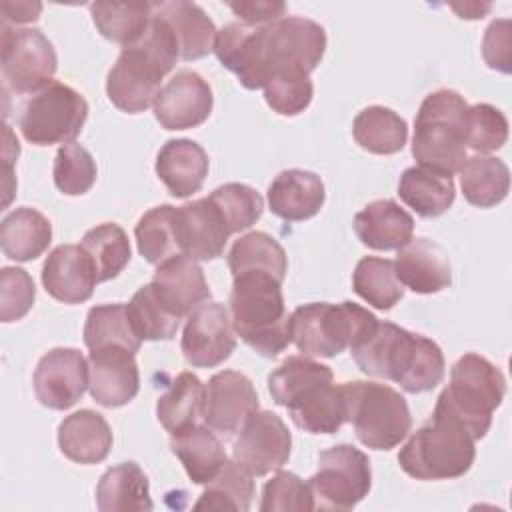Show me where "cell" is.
I'll use <instances>...</instances> for the list:
<instances>
[{
	"label": "cell",
	"instance_id": "681fc988",
	"mask_svg": "<svg viewBox=\"0 0 512 512\" xmlns=\"http://www.w3.org/2000/svg\"><path fill=\"white\" fill-rule=\"evenodd\" d=\"M262 512H274V510H314V500L308 482H304L294 472L278 470L262 488Z\"/></svg>",
	"mask_w": 512,
	"mask_h": 512
},
{
	"label": "cell",
	"instance_id": "ee69618b",
	"mask_svg": "<svg viewBox=\"0 0 512 512\" xmlns=\"http://www.w3.org/2000/svg\"><path fill=\"white\" fill-rule=\"evenodd\" d=\"M208 198L220 210L230 234L242 232L256 224L264 210L262 196L252 186L240 182H228L224 186H218Z\"/></svg>",
	"mask_w": 512,
	"mask_h": 512
},
{
	"label": "cell",
	"instance_id": "44dd1931",
	"mask_svg": "<svg viewBox=\"0 0 512 512\" xmlns=\"http://www.w3.org/2000/svg\"><path fill=\"white\" fill-rule=\"evenodd\" d=\"M42 284L54 300L80 304L92 296L98 280L80 244H60L48 254L42 266Z\"/></svg>",
	"mask_w": 512,
	"mask_h": 512
},
{
	"label": "cell",
	"instance_id": "603a6c76",
	"mask_svg": "<svg viewBox=\"0 0 512 512\" xmlns=\"http://www.w3.org/2000/svg\"><path fill=\"white\" fill-rule=\"evenodd\" d=\"M334 378H322L304 386L286 410L292 422L310 434H334L348 422L342 388L332 384Z\"/></svg>",
	"mask_w": 512,
	"mask_h": 512
},
{
	"label": "cell",
	"instance_id": "ac0fdd59",
	"mask_svg": "<svg viewBox=\"0 0 512 512\" xmlns=\"http://www.w3.org/2000/svg\"><path fill=\"white\" fill-rule=\"evenodd\" d=\"M126 348H104L90 352V394L106 408H118L134 400L140 390L138 364Z\"/></svg>",
	"mask_w": 512,
	"mask_h": 512
},
{
	"label": "cell",
	"instance_id": "484cf974",
	"mask_svg": "<svg viewBox=\"0 0 512 512\" xmlns=\"http://www.w3.org/2000/svg\"><path fill=\"white\" fill-rule=\"evenodd\" d=\"M354 232L372 250H398L412 240L414 218L396 200L382 198L354 216Z\"/></svg>",
	"mask_w": 512,
	"mask_h": 512
},
{
	"label": "cell",
	"instance_id": "30bf717a",
	"mask_svg": "<svg viewBox=\"0 0 512 512\" xmlns=\"http://www.w3.org/2000/svg\"><path fill=\"white\" fill-rule=\"evenodd\" d=\"M88 118L86 98L64 82H52L22 106L18 128L36 146L70 144Z\"/></svg>",
	"mask_w": 512,
	"mask_h": 512
},
{
	"label": "cell",
	"instance_id": "d6986e66",
	"mask_svg": "<svg viewBox=\"0 0 512 512\" xmlns=\"http://www.w3.org/2000/svg\"><path fill=\"white\" fill-rule=\"evenodd\" d=\"M176 228L182 254L194 260L222 256L230 230L210 198H198L176 208Z\"/></svg>",
	"mask_w": 512,
	"mask_h": 512
},
{
	"label": "cell",
	"instance_id": "f6af8a7d",
	"mask_svg": "<svg viewBox=\"0 0 512 512\" xmlns=\"http://www.w3.org/2000/svg\"><path fill=\"white\" fill-rule=\"evenodd\" d=\"M54 184L66 196L86 194L96 182V162L80 144H64L54 156Z\"/></svg>",
	"mask_w": 512,
	"mask_h": 512
},
{
	"label": "cell",
	"instance_id": "52a82bcc",
	"mask_svg": "<svg viewBox=\"0 0 512 512\" xmlns=\"http://www.w3.org/2000/svg\"><path fill=\"white\" fill-rule=\"evenodd\" d=\"M376 324L378 318L370 310L350 300L310 302L290 314V336L302 356L332 358L360 342Z\"/></svg>",
	"mask_w": 512,
	"mask_h": 512
},
{
	"label": "cell",
	"instance_id": "4dcf8cb0",
	"mask_svg": "<svg viewBox=\"0 0 512 512\" xmlns=\"http://www.w3.org/2000/svg\"><path fill=\"white\" fill-rule=\"evenodd\" d=\"M52 242L50 220L28 206L16 208L0 222V246L6 258L28 262L44 254Z\"/></svg>",
	"mask_w": 512,
	"mask_h": 512
},
{
	"label": "cell",
	"instance_id": "7dc6e473",
	"mask_svg": "<svg viewBox=\"0 0 512 512\" xmlns=\"http://www.w3.org/2000/svg\"><path fill=\"white\" fill-rule=\"evenodd\" d=\"M262 90L268 106L282 116H296L304 112L314 96L310 74L300 72L274 74Z\"/></svg>",
	"mask_w": 512,
	"mask_h": 512
},
{
	"label": "cell",
	"instance_id": "5bb4252c",
	"mask_svg": "<svg viewBox=\"0 0 512 512\" xmlns=\"http://www.w3.org/2000/svg\"><path fill=\"white\" fill-rule=\"evenodd\" d=\"M230 312L220 302H202L188 316L182 332V354L196 368H214L236 348Z\"/></svg>",
	"mask_w": 512,
	"mask_h": 512
},
{
	"label": "cell",
	"instance_id": "3957f363",
	"mask_svg": "<svg viewBox=\"0 0 512 512\" xmlns=\"http://www.w3.org/2000/svg\"><path fill=\"white\" fill-rule=\"evenodd\" d=\"M228 304L236 336L254 352L274 358L292 342L282 282L274 276L266 272H242L234 276Z\"/></svg>",
	"mask_w": 512,
	"mask_h": 512
},
{
	"label": "cell",
	"instance_id": "7a4b0ae2",
	"mask_svg": "<svg viewBox=\"0 0 512 512\" xmlns=\"http://www.w3.org/2000/svg\"><path fill=\"white\" fill-rule=\"evenodd\" d=\"M178 58L180 50L172 28L152 10L144 36L136 44L122 48L108 72L106 94L110 102L128 114H138L154 106L160 82Z\"/></svg>",
	"mask_w": 512,
	"mask_h": 512
},
{
	"label": "cell",
	"instance_id": "83f0119b",
	"mask_svg": "<svg viewBox=\"0 0 512 512\" xmlns=\"http://www.w3.org/2000/svg\"><path fill=\"white\" fill-rule=\"evenodd\" d=\"M152 10L172 28L182 60H198L214 52L218 30L198 4L184 0L152 2Z\"/></svg>",
	"mask_w": 512,
	"mask_h": 512
},
{
	"label": "cell",
	"instance_id": "7c38bea8",
	"mask_svg": "<svg viewBox=\"0 0 512 512\" xmlns=\"http://www.w3.org/2000/svg\"><path fill=\"white\" fill-rule=\"evenodd\" d=\"M2 80L16 94H36L54 82L58 56L38 28L2 24Z\"/></svg>",
	"mask_w": 512,
	"mask_h": 512
},
{
	"label": "cell",
	"instance_id": "f5cc1de1",
	"mask_svg": "<svg viewBox=\"0 0 512 512\" xmlns=\"http://www.w3.org/2000/svg\"><path fill=\"white\" fill-rule=\"evenodd\" d=\"M228 8L242 20V24H248V26L270 24L274 20L284 18V12H286L284 2H266V0L230 2Z\"/></svg>",
	"mask_w": 512,
	"mask_h": 512
},
{
	"label": "cell",
	"instance_id": "c3c4849f",
	"mask_svg": "<svg viewBox=\"0 0 512 512\" xmlns=\"http://www.w3.org/2000/svg\"><path fill=\"white\" fill-rule=\"evenodd\" d=\"M508 140V120L492 104L480 102L468 108V130L466 148L488 154L502 148Z\"/></svg>",
	"mask_w": 512,
	"mask_h": 512
},
{
	"label": "cell",
	"instance_id": "277c9868",
	"mask_svg": "<svg viewBox=\"0 0 512 512\" xmlns=\"http://www.w3.org/2000/svg\"><path fill=\"white\" fill-rule=\"evenodd\" d=\"M468 428L440 404L398 452L400 468L416 480H450L464 476L476 458Z\"/></svg>",
	"mask_w": 512,
	"mask_h": 512
},
{
	"label": "cell",
	"instance_id": "8d00e7d4",
	"mask_svg": "<svg viewBox=\"0 0 512 512\" xmlns=\"http://www.w3.org/2000/svg\"><path fill=\"white\" fill-rule=\"evenodd\" d=\"M228 268L232 276L242 272H266L284 282L288 258L276 238L266 232H248L240 236L228 252Z\"/></svg>",
	"mask_w": 512,
	"mask_h": 512
},
{
	"label": "cell",
	"instance_id": "d6a6232c",
	"mask_svg": "<svg viewBox=\"0 0 512 512\" xmlns=\"http://www.w3.org/2000/svg\"><path fill=\"white\" fill-rule=\"evenodd\" d=\"M206 386L192 372H180L156 402L158 422L166 432L178 434L204 420Z\"/></svg>",
	"mask_w": 512,
	"mask_h": 512
},
{
	"label": "cell",
	"instance_id": "9c48e42d",
	"mask_svg": "<svg viewBox=\"0 0 512 512\" xmlns=\"http://www.w3.org/2000/svg\"><path fill=\"white\" fill-rule=\"evenodd\" d=\"M346 400V416L352 422L356 438L372 450L396 448L412 428L406 398L378 382H344L340 384Z\"/></svg>",
	"mask_w": 512,
	"mask_h": 512
},
{
	"label": "cell",
	"instance_id": "f546056e",
	"mask_svg": "<svg viewBox=\"0 0 512 512\" xmlns=\"http://www.w3.org/2000/svg\"><path fill=\"white\" fill-rule=\"evenodd\" d=\"M170 448L194 484H208L228 460L220 438L202 424L172 434Z\"/></svg>",
	"mask_w": 512,
	"mask_h": 512
},
{
	"label": "cell",
	"instance_id": "836d02e7",
	"mask_svg": "<svg viewBox=\"0 0 512 512\" xmlns=\"http://www.w3.org/2000/svg\"><path fill=\"white\" fill-rule=\"evenodd\" d=\"M460 172V188L468 204L492 208L500 204L510 190V170L494 156L476 154L466 158Z\"/></svg>",
	"mask_w": 512,
	"mask_h": 512
},
{
	"label": "cell",
	"instance_id": "e575fe53",
	"mask_svg": "<svg viewBox=\"0 0 512 512\" xmlns=\"http://www.w3.org/2000/svg\"><path fill=\"white\" fill-rule=\"evenodd\" d=\"M90 16L106 40L126 48L144 36L152 18V2H92Z\"/></svg>",
	"mask_w": 512,
	"mask_h": 512
},
{
	"label": "cell",
	"instance_id": "74e56055",
	"mask_svg": "<svg viewBox=\"0 0 512 512\" xmlns=\"http://www.w3.org/2000/svg\"><path fill=\"white\" fill-rule=\"evenodd\" d=\"M84 344L90 352L104 348H126L136 354L142 340L134 332L124 304H100L88 310Z\"/></svg>",
	"mask_w": 512,
	"mask_h": 512
},
{
	"label": "cell",
	"instance_id": "9a60e30c",
	"mask_svg": "<svg viewBox=\"0 0 512 512\" xmlns=\"http://www.w3.org/2000/svg\"><path fill=\"white\" fill-rule=\"evenodd\" d=\"M90 382L88 360L76 348H52L34 370V392L42 406L68 410L86 392Z\"/></svg>",
	"mask_w": 512,
	"mask_h": 512
},
{
	"label": "cell",
	"instance_id": "8992f818",
	"mask_svg": "<svg viewBox=\"0 0 512 512\" xmlns=\"http://www.w3.org/2000/svg\"><path fill=\"white\" fill-rule=\"evenodd\" d=\"M326 50L324 28L302 16H284L264 26H254L250 36L254 90L264 88L274 74H310Z\"/></svg>",
	"mask_w": 512,
	"mask_h": 512
},
{
	"label": "cell",
	"instance_id": "ab89813d",
	"mask_svg": "<svg viewBox=\"0 0 512 512\" xmlns=\"http://www.w3.org/2000/svg\"><path fill=\"white\" fill-rule=\"evenodd\" d=\"M80 246L90 258L98 282L116 278L126 268L132 254L126 232L114 222H104L90 228L82 236Z\"/></svg>",
	"mask_w": 512,
	"mask_h": 512
},
{
	"label": "cell",
	"instance_id": "6da1fadb",
	"mask_svg": "<svg viewBox=\"0 0 512 512\" xmlns=\"http://www.w3.org/2000/svg\"><path fill=\"white\" fill-rule=\"evenodd\" d=\"M350 354L366 376L396 382L410 394L436 388L446 370L444 354L434 340L392 322L378 320L374 330L350 348Z\"/></svg>",
	"mask_w": 512,
	"mask_h": 512
},
{
	"label": "cell",
	"instance_id": "cb8c5ba5",
	"mask_svg": "<svg viewBox=\"0 0 512 512\" xmlns=\"http://www.w3.org/2000/svg\"><path fill=\"white\" fill-rule=\"evenodd\" d=\"M324 200V182L310 170H282L268 186V206L272 214L288 222H302L316 216Z\"/></svg>",
	"mask_w": 512,
	"mask_h": 512
},
{
	"label": "cell",
	"instance_id": "7402d4cb",
	"mask_svg": "<svg viewBox=\"0 0 512 512\" xmlns=\"http://www.w3.org/2000/svg\"><path fill=\"white\" fill-rule=\"evenodd\" d=\"M394 270L400 284L416 294H434L452 282L446 250L428 238H412L398 248Z\"/></svg>",
	"mask_w": 512,
	"mask_h": 512
},
{
	"label": "cell",
	"instance_id": "e0dca14e",
	"mask_svg": "<svg viewBox=\"0 0 512 512\" xmlns=\"http://www.w3.org/2000/svg\"><path fill=\"white\" fill-rule=\"evenodd\" d=\"M258 410L252 380L238 370L216 372L206 384L204 424L222 436H234Z\"/></svg>",
	"mask_w": 512,
	"mask_h": 512
},
{
	"label": "cell",
	"instance_id": "8fae6325",
	"mask_svg": "<svg viewBox=\"0 0 512 512\" xmlns=\"http://www.w3.org/2000/svg\"><path fill=\"white\" fill-rule=\"evenodd\" d=\"M316 510H352L372 486L368 456L352 444L318 454V472L308 480Z\"/></svg>",
	"mask_w": 512,
	"mask_h": 512
},
{
	"label": "cell",
	"instance_id": "11a10c76",
	"mask_svg": "<svg viewBox=\"0 0 512 512\" xmlns=\"http://www.w3.org/2000/svg\"><path fill=\"white\" fill-rule=\"evenodd\" d=\"M452 10H456L460 14V18H482V14H486L490 10V4H452Z\"/></svg>",
	"mask_w": 512,
	"mask_h": 512
},
{
	"label": "cell",
	"instance_id": "f35d334b",
	"mask_svg": "<svg viewBox=\"0 0 512 512\" xmlns=\"http://www.w3.org/2000/svg\"><path fill=\"white\" fill-rule=\"evenodd\" d=\"M138 252L150 264H162L172 256L182 254L178 228H176V208L170 204H160L144 212L134 228Z\"/></svg>",
	"mask_w": 512,
	"mask_h": 512
},
{
	"label": "cell",
	"instance_id": "60d3db41",
	"mask_svg": "<svg viewBox=\"0 0 512 512\" xmlns=\"http://www.w3.org/2000/svg\"><path fill=\"white\" fill-rule=\"evenodd\" d=\"M254 476L234 458L226 460L222 470L206 484L194 504L196 510H236L248 512L254 498Z\"/></svg>",
	"mask_w": 512,
	"mask_h": 512
},
{
	"label": "cell",
	"instance_id": "f907efd6",
	"mask_svg": "<svg viewBox=\"0 0 512 512\" xmlns=\"http://www.w3.org/2000/svg\"><path fill=\"white\" fill-rule=\"evenodd\" d=\"M34 280L24 268L4 266L0 272V320L14 322L28 314L34 304Z\"/></svg>",
	"mask_w": 512,
	"mask_h": 512
},
{
	"label": "cell",
	"instance_id": "ba28073f",
	"mask_svg": "<svg viewBox=\"0 0 512 512\" xmlns=\"http://www.w3.org/2000/svg\"><path fill=\"white\" fill-rule=\"evenodd\" d=\"M506 394V378L488 358L468 352L450 370V384L440 392L436 404L454 414L474 440L486 436L494 410Z\"/></svg>",
	"mask_w": 512,
	"mask_h": 512
},
{
	"label": "cell",
	"instance_id": "bcb514c9",
	"mask_svg": "<svg viewBox=\"0 0 512 512\" xmlns=\"http://www.w3.org/2000/svg\"><path fill=\"white\" fill-rule=\"evenodd\" d=\"M332 370L308 356H288L268 376V390L278 406H284L310 382L320 378H332Z\"/></svg>",
	"mask_w": 512,
	"mask_h": 512
},
{
	"label": "cell",
	"instance_id": "d590c367",
	"mask_svg": "<svg viewBox=\"0 0 512 512\" xmlns=\"http://www.w3.org/2000/svg\"><path fill=\"white\" fill-rule=\"evenodd\" d=\"M354 140L372 154H396L408 140L406 120L386 106L360 110L352 124Z\"/></svg>",
	"mask_w": 512,
	"mask_h": 512
},
{
	"label": "cell",
	"instance_id": "b9f144b4",
	"mask_svg": "<svg viewBox=\"0 0 512 512\" xmlns=\"http://www.w3.org/2000/svg\"><path fill=\"white\" fill-rule=\"evenodd\" d=\"M354 292L378 310H390L404 296V286L396 278L394 262L378 256L358 260L352 274Z\"/></svg>",
	"mask_w": 512,
	"mask_h": 512
},
{
	"label": "cell",
	"instance_id": "db71d44e",
	"mask_svg": "<svg viewBox=\"0 0 512 512\" xmlns=\"http://www.w3.org/2000/svg\"><path fill=\"white\" fill-rule=\"evenodd\" d=\"M42 4L40 2H26V0H16V2H2V14H4V24L14 22V24H26L34 22L40 18Z\"/></svg>",
	"mask_w": 512,
	"mask_h": 512
},
{
	"label": "cell",
	"instance_id": "1f68e13d",
	"mask_svg": "<svg viewBox=\"0 0 512 512\" xmlns=\"http://www.w3.org/2000/svg\"><path fill=\"white\" fill-rule=\"evenodd\" d=\"M398 196L418 216L438 218L454 204L456 186L452 176L412 166L400 176Z\"/></svg>",
	"mask_w": 512,
	"mask_h": 512
},
{
	"label": "cell",
	"instance_id": "7bdbcfd3",
	"mask_svg": "<svg viewBox=\"0 0 512 512\" xmlns=\"http://www.w3.org/2000/svg\"><path fill=\"white\" fill-rule=\"evenodd\" d=\"M126 312L140 340H170L176 336L180 326V318L162 306L152 284L142 286L132 296V300L126 304Z\"/></svg>",
	"mask_w": 512,
	"mask_h": 512
},
{
	"label": "cell",
	"instance_id": "5b68a950",
	"mask_svg": "<svg viewBox=\"0 0 512 512\" xmlns=\"http://www.w3.org/2000/svg\"><path fill=\"white\" fill-rule=\"evenodd\" d=\"M468 102L454 90L430 92L414 118L412 156L418 166L452 176L466 162Z\"/></svg>",
	"mask_w": 512,
	"mask_h": 512
},
{
	"label": "cell",
	"instance_id": "d4e9b609",
	"mask_svg": "<svg viewBox=\"0 0 512 512\" xmlns=\"http://www.w3.org/2000/svg\"><path fill=\"white\" fill-rule=\"evenodd\" d=\"M208 168L206 150L188 138L168 140L156 156V174L176 198L198 192L208 176Z\"/></svg>",
	"mask_w": 512,
	"mask_h": 512
},
{
	"label": "cell",
	"instance_id": "2e32d148",
	"mask_svg": "<svg viewBox=\"0 0 512 512\" xmlns=\"http://www.w3.org/2000/svg\"><path fill=\"white\" fill-rule=\"evenodd\" d=\"M214 96L210 84L194 70L176 72L154 100V116L166 130H188L208 120Z\"/></svg>",
	"mask_w": 512,
	"mask_h": 512
},
{
	"label": "cell",
	"instance_id": "4fadbf2b",
	"mask_svg": "<svg viewBox=\"0 0 512 512\" xmlns=\"http://www.w3.org/2000/svg\"><path fill=\"white\" fill-rule=\"evenodd\" d=\"M292 450V436L284 420L270 410H256L238 430L232 458L252 476L280 470Z\"/></svg>",
	"mask_w": 512,
	"mask_h": 512
},
{
	"label": "cell",
	"instance_id": "816d5d0a",
	"mask_svg": "<svg viewBox=\"0 0 512 512\" xmlns=\"http://www.w3.org/2000/svg\"><path fill=\"white\" fill-rule=\"evenodd\" d=\"M510 50H512V36H510V20L508 18H500V20H492L490 26L484 32L482 38V54L486 64L492 70L510 72Z\"/></svg>",
	"mask_w": 512,
	"mask_h": 512
},
{
	"label": "cell",
	"instance_id": "f1b7e54d",
	"mask_svg": "<svg viewBox=\"0 0 512 512\" xmlns=\"http://www.w3.org/2000/svg\"><path fill=\"white\" fill-rule=\"evenodd\" d=\"M100 512H148L154 508L148 476L136 462H122L108 468L96 486Z\"/></svg>",
	"mask_w": 512,
	"mask_h": 512
},
{
	"label": "cell",
	"instance_id": "ffe728a7",
	"mask_svg": "<svg viewBox=\"0 0 512 512\" xmlns=\"http://www.w3.org/2000/svg\"><path fill=\"white\" fill-rule=\"evenodd\" d=\"M150 284L162 306L178 318L188 316L198 304L210 298L202 268L186 254L172 256L158 264Z\"/></svg>",
	"mask_w": 512,
	"mask_h": 512
},
{
	"label": "cell",
	"instance_id": "4316f807",
	"mask_svg": "<svg viewBox=\"0 0 512 512\" xmlns=\"http://www.w3.org/2000/svg\"><path fill=\"white\" fill-rule=\"evenodd\" d=\"M112 430L106 418L94 410H78L58 426L60 452L78 464H98L112 448Z\"/></svg>",
	"mask_w": 512,
	"mask_h": 512
}]
</instances>
